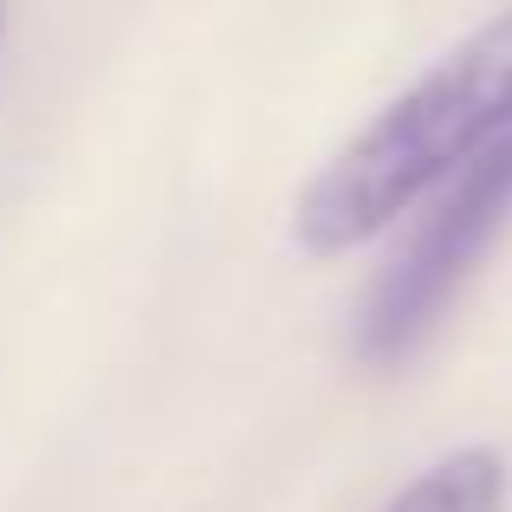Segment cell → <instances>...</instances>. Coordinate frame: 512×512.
Instances as JSON below:
<instances>
[{
    "instance_id": "1",
    "label": "cell",
    "mask_w": 512,
    "mask_h": 512,
    "mask_svg": "<svg viewBox=\"0 0 512 512\" xmlns=\"http://www.w3.org/2000/svg\"><path fill=\"white\" fill-rule=\"evenodd\" d=\"M512 137V0L454 39L383 111L305 175L292 201V240L312 260H344L415 214L448 175Z\"/></svg>"
},
{
    "instance_id": "2",
    "label": "cell",
    "mask_w": 512,
    "mask_h": 512,
    "mask_svg": "<svg viewBox=\"0 0 512 512\" xmlns=\"http://www.w3.org/2000/svg\"><path fill=\"white\" fill-rule=\"evenodd\" d=\"M506 227H512V137L480 163H467L461 175H448L422 201L402 247L389 253V266L357 299L350 357L363 370H402L441 331V318L461 305V292L480 279Z\"/></svg>"
},
{
    "instance_id": "3",
    "label": "cell",
    "mask_w": 512,
    "mask_h": 512,
    "mask_svg": "<svg viewBox=\"0 0 512 512\" xmlns=\"http://www.w3.org/2000/svg\"><path fill=\"white\" fill-rule=\"evenodd\" d=\"M506 454L500 448H448L428 461L383 512H506Z\"/></svg>"
},
{
    "instance_id": "4",
    "label": "cell",
    "mask_w": 512,
    "mask_h": 512,
    "mask_svg": "<svg viewBox=\"0 0 512 512\" xmlns=\"http://www.w3.org/2000/svg\"><path fill=\"white\" fill-rule=\"evenodd\" d=\"M7 26H13V7L0 0V46H7Z\"/></svg>"
}]
</instances>
